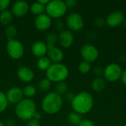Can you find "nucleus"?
Here are the masks:
<instances>
[{
	"label": "nucleus",
	"mask_w": 126,
	"mask_h": 126,
	"mask_svg": "<svg viewBox=\"0 0 126 126\" xmlns=\"http://www.w3.org/2000/svg\"><path fill=\"white\" fill-rule=\"evenodd\" d=\"M63 106L62 96L55 92L47 93L41 101V108L47 114H55L58 113Z\"/></svg>",
	"instance_id": "obj_2"
},
{
	"label": "nucleus",
	"mask_w": 126,
	"mask_h": 126,
	"mask_svg": "<svg viewBox=\"0 0 126 126\" xmlns=\"http://www.w3.org/2000/svg\"><path fill=\"white\" fill-rule=\"evenodd\" d=\"M67 10L66 5L64 1L62 0H52L46 5L45 13L51 18L59 19L63 17Z\"/></svg>",
	"instance_id": "obj_5"
},
{
	"label": "nucleus",
	"mask_w": 126,
	"mask_h": 126,
	"mask_svg": "<svg viewBox=\"0 0 126 126\" xmlns=\"http://www.w3.org/2000/svg\"><path fill=\"white\" fill-rule=\"evenodd\" d=\"M94 106V99L88 92H81L75 95L71 102V106L74 112L80 115L88 114Z\"/></svg>",
	"instance_id": "obj_1"
},
{
	"label": "nucleus",
	"mask_w": 126,
	"mask_h": 126,
	"mask_svg": "<svg viewBox=\"0 0 126 126\" xmlns=\"http://www.w3.org/2000/svg\"><path fill=\"white\" fill-rule=\"evenodd\" d=\"M36 105L30 98H24L16 105L15 114L16 117L23 121H29L33 119L36 113Z\"/></svg>",
	"instance_id": "obj_3"
},
{
	"label": "nucleus",
	"mask_w": 126,
	"mask_h": 126,
	"mask_svg": "<svg viewBox=\"0 0 126 126\" xmlns=\"http://www.w3.org/2000/svg\"><path fill=\"white\" fill-rule=\"evenodd\" d=\"M123 70L121 66L115 63L109 64L104 69L103 75L109 82H115L121 78Z\"/></svg>",
	"instance_id": "obj_8"
},
{
	"label": "nucleus",
	"mask_w": 126,
	"mask_h": 126,
	"mask_svg": "<svg viewBox=\"0 0 126 126\" xmlns=\"http://www.w3.org/2000/svg\"><path fill=\"white\" fill-rule=\"evenodd\" d=\"M94 73L97 77H101L104 73V69L100 66H96L94 69Z\"/></svg>",
	"instance_id": "obj_32"
},
{
	"label": "nucleus",
	"mask_w": 126,
	"mask_h": 126,
	"mask_svg": "<svg viewBox=\"0 0 126 126\" xmlns=\"http://www.w3.org/2000/svg\"><path fill=\"white\" fill-rule=\"evenodd\" d=\"M69 74L67 66L61 63H52L49 68L46 71L47 78L54 83L63 82L67 79Z\"/></svg>",
	"instance_id": "obj_4"
},
{
	"label": "nucleus",
	"mask_w": 126,
	"mask_h": 126,
	"mask_svg": "<svg viewBox=\"0 0 126 126\" xmlns=\"http://www.w3.org/2000/svg\"><path fill=\"white\" fill-rule=\"evenodd\" d=\"M126 126V122L125 123V124H124V126Z\"/></svg>",
	"instance_id": "obj_44"
},
{
	"label": "nucleus",
	"mask_w": 126,
	"mask_h": 126,
	"mask_svg": "<svg viewBox=\"0 0 126 126\" xmlns=\"http://www.w3.org/2000/svg\"><path fill=\"white\" fill-rule=\"evenodd\" d=\"M6 49L8 55L13 60L20 59L24 53L23 44L17 39L9 40L6 44Z\"/></svg>",
	"instance_id": "obj_6"
},
{
	"label": "nucleus",
	"mask_w": 126,
	"mask_h": 126,
	"mask_svg": "<svg viewBox=\"0 0 126 126\" xmlns=\"http://www.w3.org/2000/svg\"><path fill=\"white\" fill-rule=\"evenodd\" d=\"M124 26H125V27H126V19L125 20V21H124Z\"/></svg>",
	"instance_id": "obj_43"
},
{
	"label": "nucleus",
	"mask_w": 126,
	"mask_h": 126,
	"mask_svg": "<svg viewBox=\"0 0 126 126\" xmlns=\"http://www.w3.org/2000/svg\"><path fill=\"white\" fill-rule=\"evenodd\" d=\"M18 78L24 83L31 82L35 76L34 72L32 69L27 66H20L17 70Z\"/></svg>",
	"instance_id": "obj_16"
},
{
	"label": "nucleus",
	"mask_w": 126,
	"mask_h": 126,
	"mask_svg": "<svg viewBox=\"0 0 126 126\" xmlns=\"http://www.w3.org/2000/svg\"><path fill=\"white\" fill-rule=\"evenodd\" d=\"M126 20V16L123 12L117 10L110 13L106 20V24L111 27H117L124 23Z\"/></svg>",
	"instance_id": "obj_10"
},
{
	"label": "nucleus",
	"mask_w": 126,
	"mask_h": 126,
	"mask_svg": "<svg viewBox=\"0 0 126 126\" xmlns=\"http://www.w3.org/2000/svg\"><path fill=\"white\" fill-rule=\"evenodd\" d=\"M51 65H52V62L47 56H44V57L39 58L38 60V62H37L38 68L39 69L44 70V71H47Z\"/></svg>",
	"instance_id": "obj_21"
},
{
	"label": "nucleus",
	"mask_w": 126,
	"mask_h": 126,
	"mask_svg": "<svg viewBox=\"0 0 126 126\" xmlns=\"http://www.w3.org/2000/svg\"><path fill=\"white\" fill-rule=\"evenodd\" d=\"M41 113H39V112H36L35 113V114L34 115V117H33V119H35V120H38V121H40V120L41 119Z\"/></svg>",
	"instance_id": "obj_40"
},
{
	"label": "nucleus",
	"mask_w": 126,
	"mask_h": 126,
	"mask_svg": "<svg viewBox=\"0 0 126 126\" xmlns=\"http://www.w3.org/2000/svg\"><path fill=\"white\" fill-rule=\"evenodd\" d=\"M26 126H40V122L35 119H32L27 121Z\"/></svg>",
	"instance_id": "obj_35"
},
{
	"label": "nucleus",
	"mask_w": 126,
	"mask_h": 126,
	"mask_svg": "<svg viewBox=\"0 0 126 126\" xmlns=\"http://www.w3.org/2000/svg\"><path fill=\"white\" fill-rule=\"evenodd\" d=\"M35 28L39 31H46L52 25V18L47 14L43 13L37 16L34 21Z\"/></svg>",
	"instance_id": "obj_13"
},
{
	"label": "nucleus",
	"mask_w": 126,
	"mask_h": 126,
	"mask_svg": "<svg viewBox=\"0 0 126 126\" xmlns=\"http://www.w3.org/2000/svg\"><path fill=\"white\" fill-rule=\"evenodd\" d=\"M10 4V0H0V13L6 10Z\"/></svg>",
	"instance_id": "obj_30"
},
{
	"label": "nucleus",
	"mask_w": 126,
	"mask_h": 126,
	"mask_svg": "<svg viewBox=\"0 0 126 126\" xmlns=\"http://www.w3.org/2000/svg\"><path fill=\"white\" fill-rule=\"evenodd\" d=\"M55 27L57 28L58 30H59L61 32L63 31V30H64V26H65V24H64V22L61 18L56 19V21L55 22Z\"/></svg>",
	"instance_id": "obj_31"
},
{
	"label": "nucleus",
	"mask_w": 126,
	"mask_h": 126,
	"mask_svg": "<svg viewBox=\"0 0 126 126\" xmlns=\"http://www.w3.org/2000/svg\"><path fill=\"white\" fill-rule=\"evenodd\" d=\"M74 97H75V95H74V94L72 93V92H68V93L66 94V99L67 100V101H69L70 103H71L72 100H73Z\"/></svg>",
	"instance_id": "obj_37"
},
{
	"label": "nucleus",
	"mask_w": 126,
	"mask_h": 126,
	"mask_svg": "<svg viewBox=\"0 0 126 126\" xmlns=\"http://www.w3.org/2000/svg\"><path fill=\"white\" fill-rule=\"evenodd\" d=\"M17 32H18L17 28L13 24H10V25L6 27L5 30H4L5 35L7 38L8 41L11 40V39H14L16 35H17Z\"/></svg>",
	"instance_id": "obj_23"
},
{
	"label": "nucleus",
	"mask_w": 126,
	"mask_h": 126,
	"mask_svg": "<svg viewBox=\"0 0 126 126\" xmlns=\"http://www.w3.org/2000/svg\"><path fill=\"white\" fill-rule=\"evenodd\" d=\"M92 69V66L91 63L89 62L83 61H81L79 65H78V70L80 71V72L83 73V74H87L90 72Z\"/></svg>",
	"instance_id": "obj_28"
},
{
	"label": "nucleus",
	"mask_w": 126,
	"mask_h": 126,
	"mask_svg": "<svg viewBox=\"0 0 126 126\" xmlns=\"http://www.w3.org/2000/svg\"><path fill=\"white\" fill-rule=\"evenodd\" d=\"M7 106H8V101L6 94L3 92L0 91V114L6 110Z\"/></svg>",
	"instance_id": "obj_29"
},
{
	"label": "nucleus",
	"mask_w": 126,
	"mask_h": 126,
	"mask_svg": "<svg viewBox=\"0 0 126 126\" xmlns=\"http://www.w3.org/2000/svg\"><path fill=\"white\" fill-rule=\"evenodd\" d=\"M0 126H4V123H2L1 120H0Z\"/></svg>",
	"instance_id": "obj_42"
},
{
	"label": "nucleus",
	"mask_w": 126,
	"mask_h": 126,
	"mask_svg": "<svg viewBox=\"0 0 126 126\" xmlns=\"http://www.w3.org/2000/svg\"><path fill=\"white\" fill-rule=\"evenodd\" d=\"M47 49V57L51 62H53V63H61L63 61L64 55L61 49L55 46H48Z\"/></svg>",
	"instance_id": "obj_15"
},
{
	"label": "nucleus",
	"mask_w": 126,
	"mask_h": 126,
	"mask_svg": "<svg viewBox=\"0 0 126 126\" xmlns=\"http://www.w3.org/2000/svg\"><path fill=\"white\" fill-rule=\"evenodd\" d=\"M38 89L42 92H47L48 91L51 87V81H49L47 78L41 79L38 84Z\"/></svg>",
	"instance_id": "obj_26"
},
{
	"label": "nucleus",
	"mask_w": 126,
	"mask_h": 126,
	"mask_svg": "<svg viewBox=\"0 0 126 126\" xmlns=\"http://www.w3.org/2000/svg\"><path fill=\"white\" fill-rule=\"evenodd\" d=\"M47 44L41 41H35L31 47L32 53L34 56L37 58H41L47 54Z\"/></svg>",
	"instance_id": "obj_17"
},
{
	"label": "nucleus",
	"mask_w": 126,
	"mask_h": 126,
	"mask_svg": "<svg viewBox=\"0 0 126 126\" xmlns=\"http://www.w3.org/2000/svg\"><path fill=\"white\" fill-rule=\"evenodd\" d=\"M8 103L12 104H17L20 101H21L24 99V94L23 90L17 86L11 87L8 89L7 93L5 94Z\"/></svg>",
	"instance_id": "obj_12"
},
{
	"label": "nucleus",
	"mask_w": 126,
	"mask_h": 126,
	"mask_svg": "<svg viewBox=\"0 0 126 126\" xmlns=\"http://www.w3.org/2000/svg\"><path fill=\"white\" fill-rule=\"evenodd\" d=\"M78 126H94V124L90 120H83Z\"/></svg>",
	"instance_id": "obj_34"
},
{
	"label": "nucleus",
	"mask_w": 126,
	"mask_h": 126,
	"mask_svg": "<svg viewBox=\"0 0 126 126\" xmlns=\"http://www.w3.org/2000/svg\"><path fill=\"white\" fill-rule=\"evenodd\" d=\"M104 24H105V21H104L103 18H99L96 19V21H95V25H96L97 27H103Z\"/></svg>",
	"instance_id": "obj_36"
},
{
	"label": "nucleus",
	"mask_w": 126,
	"mask_h": 126,
	"mask_svg": "<svg viewBox=\"0 0 126 126\" xmlns=\"http://www.w3.org/2000/svg\"><path fill=\"white\" fill-rule=\"evenodd\" d=\"M106 87V80L101 77H97L92 83V88L94 92H100Z\"/></svg>",
	"instance_id": "obj_19"
},
{
	"label": "nucleus",
	"mask_w": 126,
	"mask_h": 126,
	"mask_svg": "<svg viewBox=\"0 0 126 126\" xmlns=\"http://www.w3.org/2000/svg\"><path fill=\"white\" fill-rule=\"evenodd\" d=\"M68 120L72 126H78V125L83 120L82 115H80L76 112H74V111L71 112L68 115Z\"/></svg>",
	"instance_id": "obj_22"
},
{
	"label": "nucleus",
	"mask_w": 126,
	"mask_h": 126,
	"mask_svg": "<svg viewBox=\"0 0 126 126\" xmlns=\"http://www.w3.org/2000/svg\"><path fill=\"white\" fill-rule=\"evenodd\" d=\"M47 41V46H55L56 42L58 41V35H57L56 33L55 32H49L46 38Z\"/></svg>",
	"instance_id": "obj_27"
},
{
	"label": "nucleus",
	"mask_w": 126,
	"mask_h": 126,
	"mask_svg": "<svg viewBox=\"0 0 126 126\" xmlns=\"http://www.w3.org/2000/svg\"><path fill=\"white\" fill-rule=\"evenodd\" d=\"M81 56L83 61L92 63L95 61L99 55V52L97 48L91 44H84L80 50Z\"/></svg>",
	"instance_id": "obj_9"
},
{
	"label": "nucleus",
	"mask_w": 126,
	"mask_h": 126,
	"mask_svg": "<svg viewBox=\"0 0 126 126\" xmlns=\"http://www.w3.org/2000/svg\"><path fill=\"white\" fill-rule=\"evenodd\" d=\"M74 35L72 32L69 30H64L60 32L58 35V41L60 45L65 49L69 48L74 43Z\"/></svg>",
	"instance_id": "obj_14"
},
{
	"label": "nucleus",
	"mask_w": 126,
	"mask_h": 126,
	"mask_svg": "<svg viewBox=\"0 0 126 126\" xmlns=\"http://www.w3.org/2000/svg\"><path fill=\"white\" fill-rule=\"evenodd\" d=\"M121 80H122V82L126 86V69H125L124 71H123L122 72V75H121Z\"/></svg>",
	"instance_id": "obj_39"
},
{
	"label": "nucleus",
	"mask_w": 126,
	"mask_h": 126,
	"mask_svg": "<svg viewBox=\"0 0 126 126\" xmlns=\"http://www.w3.org/2000/svg\"><path fill=\"white\" fill-rule=\"evenodd\" d=\"M66 24L71 32H79L83 27L84 21L79 13H70L66 17Z\"/></svg>",
	"instance_id": "obj_7"
},
{
	"label": "nucleus",
	"mask_w": 126,
	"mask_h": 126,
	"mask_svg": "<svg viewBox=\"0 0 126 126\" xmlns=\"http://www.w3.org/2000/svg\"><path fill=\"white\" fill-rule=\"evenodd\" d=\"M55 92L58 93V94L60 95H63V94H66L67 93V91H68V86L67 84L63 81V82H59V83H57L56 85H55Z\"/></svg>",
	"instance_id": "obj_25"
},
{
	"label": "nucleus",
	"mask_w": 126,
	"mask_h": 126,
	"mask_svg": "<svg viewBox=\"0 0 126 126\" xmlns=\"http://www.w3.org/2000/svg\"><path fill=\"white\" fill-rule=\"evenodd\" d=\"M22 90H23L24 96L26 97L27 98L30 99L31 97H34L36 94V89L32 85H27L26 86H24V88Z\"/></svg>",
	"instance_id": "obj_24"
},
{
	"label": "nucleus",
	"mask_w": 126,
	"mask_h": 126,
	"mask_svg": "<svg viewBox=\"0 0 126 126\" xmlns=\"http://www.w3.org/2000/svg\"><path fill=\"white\" fill-rule=\"evenodd\" d=\"M30 10L32 14L36 15V16H39V15H41L43 13H45L46 6L41 4L38 1L33 2L30 6Z\"/></svg>",
	"instance_id": "obj_20"
},
{
	"label": "nucleus",
	"mask_w": 126,
	"mask_h": 126,
	"mask_svg": "<svg viewBox=\"0 0 126 126\" xmlns=\"http://www.w3.org/2000/svg\"><path fill=\"white\" fill-rule=\"evenodd\" d=\"M13 19V15L12 14L10 10H6L1 13H0V24L4 26H9L11 24Z\"/></svg>",
	"instance_id": "obj_18"
},
{
	"label": "nucleus",
	"mask_w": 126,
	"mask_h": 126,
	"mask_svg": "<svg viewBox=\"0 0 126 126\" xmlns=\"http://www.w3.org/2000/svg\"><path fill=\"white\" fill-rule=\"evenodd\" d=\"M65 4H66V7L68 9V8H73V7H75L77 5L78 2H77L76 0H66L65 1Z\"/></svg>",
	"instance_id": "obj_33"
},
{
	"label": "nucleus",
	"mask_w": 126,
	"mask_h": 126,
	"mask_svg": "<svg viewBox=\"0 0 126 126\" xmlns=\"http://www.w3.org/2000/svg\"><path fill=\"white\" fill-rule=\"evenodd\" d=\"M30 10V5L25 1H17L12 4L11 13L16 17H23Z\"/></svg>",
	"instance_id": "obj_11"
},
{
	"label": "nucleus",
	"mask_w": 126,
	"mask_h": 126,
	"mask_svg": "<svg viewBox=\"0 0 126 126\" xmlns=\"http://www.w3.org/2000/svg\"><path fill=\"white\" fill-rule=\"evenodd\" d=\"M38 1L39 3H41V4L46 6V5L49 2V0H39V1Z\"/></svg>",
	"instance_id": "obj_41"
},
{
	"label": "nucleus",
	"mask_w": 126,
	"mask_h": 126,
	"mask_svg": "<svg viewBox=\"0 0 126 126\" xmlns=\"http://www.w3.org/2000/svg\"><path fill=\"white\" fill-rule=\"evenodd\" d=\"M15 126V121L12 119H7L5 121L4 126Z\"/></svg>",
	"instance_id": "obj_38"
}]
</instances>
